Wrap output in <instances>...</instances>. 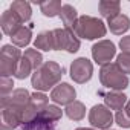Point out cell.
<instances>
[{
	"mask_svg": "<svg viewBox=\"0 0 130 130\" xmlns=\"http://www.w3.org/2000/svg\"><path fill=\"white\" fill-rule=\"evenodd\" d=\"M116 54V47L110 40H101L98 43H95L92 46V57L98 64H107L110 63V60L115 57Z\"/></svg>",
	"mask_w": 130,
	"mask_h": 130,
	"instance_id": "obj_11",
	"label": "cell"
},
{
	"mask_svg": "<svg viewBox=\"0 0 130 130\" xmlns=\"http://www.w3.org/2000/svg\"><path fill=\"white\" fill-rule=\"evenodd\" d=\"M61 8H63V5H61V2H58V0H49V2L40 3V9H41L43 15H46V17L60 15Z\"/></svg>",
	"mask_w": 130,
	"mask_h": 130,
	"instance_id": "obj_23",
	"label": "cell"
},
{
	"mask_svg": "<svg viewBox=\"0 0 130 130\" xmlns=\"http://www.w3.org/2000/svg\"><path fill=\"white\" fill-rule=\"evenodd\" d=\"M35 49L41 51H54V31H43L37 35L35 41Z\"/></svg>",
	"mask_w": 130,
	"mask_h": 130,
	"instance_id": "obj_20",
	"label": "cell"
},
{
	"mask_svg": "<svg viewBox=\"0 0 130 130\" xmlns=\"http://www.w3.org/2000/svg\"><path fill=\"white\" fill-rule=\"evenodd\" d=\"M31 37H32V25L29 26H22L12 37V44L17 47H25L31 43Z\"/></svg>",
	"mask_w": 130,
	"mask_h": 130,
	"instance_id": "obj_18",
	"label": "cell"
},
{
	"mask_svg": "<svg viewBox=\"0 0 130 130\" xmlns=\"http://www.w3.org/2000/svg\"><path fill=\"white\" fill-rule=\"evenodd\" d=\"M0 25H2L3 32L6 35H9V37H12L22 26H25L23 22L20 20V17L14 11H11V9H6L2 14V17H0Z\"/></svg>",
	"mask_w": 130,
	"mask_h": 130,
	"instance_id": "obj_14",
	"label": "cell"
},
{
	"mask_svg": "<svg viewBox=\"0 0 130 130\" xmlns=\"http://www.w3.org/2000/svg\"><path fill=\"white\" fill-rule=\"evenodd\" d=\"M31 93L26 89H15L8 96L2 98L0 110H2V130H14L22 125L23 112L28 106Z\"/></svg>",
	"mask_w": 130,
	"mask_h": 130,
	"instance_id": "obj_1",
	"label": "cell"
},
{
	"mask_svg": "<svg viewBox=\"0 0 130 130\" xmlns=\"http://www.w3.org/2000/svg\"><path fill=\"white\" fill-rule=\"evenodd\" d=\"M116 66L127 75L130 74V54H119L116 57Z\"/></svg>",
	"mask_w": 130,
	"mask_h": 130,
	"instance_id": "obj_24",
	"label": "cell"
},
{
	"mask_svg": "<svg viewBox=\"0 0 130 130\" xmlns=\"http://www.w3.org/2000/svg\"><path fill=\"white\" fill-rule=\"evenodd\" d=\"M98 95H101L104 98V103L106 106L110 109V110H122L127 104V96L121 92H116V90H109V92H104L103 89L98 90Z\"/></svg>",
	"mask_w": 130,
	"mask_h": 130,
	"instance_id": "obj_15",
	"label": "cell"
},
{
	"mask_svg": "<svg viewBox=\"0 0 130 130\" xmlns=\"http://www.w3.org/2000/svg\"><path fill=\"white\" fill-rule=\"evenodd\" d=\"M109 29L115 35H122L124 32L130 29V19L125 14H119L115 19L109 20Z\"/></svg>",
	"mask_w": 130,
	"mask_h": 130,
	"instance_id": "obj_17",
	"label": "cell"
},
{
	"mask_svg": "<svg viewBox=\"0 0 130 130\" xmlns=\"http://www.w3.org/2000/svg\"><path fill=\"white\" fill-rule=\"evenodd\" d=\"M77 130H95V128H86V127H81V128H77Z\"/></svg>",
	"mask_w": 130,
	"mask_h": 130,
	"instance_id": "obj_29",
	"label": "cell"
},
{
	"mask_svg": "<svg viewBox=\"0 0 130 130\" xmlns=\"http://www.w3.org/2000/svg\"><path fill=\"white\" fill-rule=\"evenodd\" d=\"M49 98L43 93V92H35L31 95L29 98V103L28 106L25 107V112H23V119H22V125L20 127H25L28 124H31L49 104Z\"/></svg>",
	"mask_w": 130,
	"mask_h": 130,
	"instance_id": "obj_8",
	"label": "cell"
},
{
	"mask_svg": "<svg viewBox=\"0 0 130 130\" xmlns=\"http://www.w3.org/2000/svg\"><path fill=\"white\" fill-rule=\"evenodd\" d=\"M22 60V52L17 46L5 44L0 51V74L2 78H9V75H15L19 63Z\"/></svg>",
	"mask_w": 130,
	"mask_h": 130,
	"instance_id": "obj_5",
	"label": "cell"
},
{
	"mask_svg": "<svg viewBox=\"0 0 130 130\" xmlns=\"http://www.w3.org/2000/svg\"><path fill=\"white\" fill-rule=\"evenodd\" d=\"M75 96H77L75 89L68 83H60L51 92V100L61 106H69L71 103L75 101Z\"/></svg>",
	"mask_w": 130,
	"mask_h": 130,
	"instance_id": "obj_12",
	"label": "cell"
},
{
	"mask_svg": "<svg viewBox=\"0 0 130 130\" xmlns=\"http://www.w3.org/2000/svg\"><path fill=\"white\" fill-rule=\"evenodd\" d=\"M61 115H63V112H61V109H58L57 106H47L31 124H28V125H25V127H22V130H28L29 127H32V125H35V124H47V125H54L60 118H61Z\"/></svg>",
	"mask_w": 130,
	"mask_h": 130,
	"instance_id": "obj_13",
	"label": "cell"
},
{
	"mask_svg": "<svg viewBox=\"0 0 130 130\" xmlns=\"http://www.w3.org/2000/svg\"><path fill=\"white\" fill-rule=\"evenodd\" d=\"M66 115H68L69 119L81 121L86 116V107L81 101H74L69 106H66Z\"/></svg>",
	"mask_w": 130,
	"mask_h": 130,
	"instance_id": "obj_22",
	"label": "cell"
},
{
	"mask_svg": "<svg viewBox=\"0 0 130 130\" xmlns=\"http://www.w3.org/2000/svg\"><path fill=\"white\" fill-rule=\"evenodd\" d=\"M119 47H121L122 54H130V35L121 38V41H119Z\"/></svg>",
	"mask_w": 130,
	"mask_h": 130,
	"instance_id": "obj_27",
	"label": "cell"
},
{
	"mask_svg": "<svg viewBox=\"0 0 130 130\" xmlns=\"http://www.w3.org/2000/svg\"><path fill=\"white\" fill-rule=\"evenodd\" d=\"M115 121H116V124L121 125V127H125V128L130 127V118L127 116V113L124 112V109L119 110V112H116V115H115Z\"/></svg>",
	"mask_w": 130,
	"mask_h": 130,
	"instance_id": "obj_26",
	"label": "cell"
},
{
	"mask_svg": "<svg viewBox=\"0 0 130 130\" xmlns=\"http://www.w3.org/2000/svg\"><path fill=\"white\" fill-rule=\"evenodd\" d=\"M100 81L104 89L109 90H124L128 86V77L116 66V63H107L100 71Z\"/></svg>",
	"mask_w": 130,
	"mask_h": 130,
	"instance_id": "obj_4",
	"label": "cell"
},
{
	"mask_svg": "<svg viewBox=\"0 0 130 130\" xmlns=\"http://www.w3.org/2000/svg\"><path fill=\"white\" fill-rule=\"evenodd\" d=\"M63 68L55 61H44L41 66L32 74V86L37 92L49 90L54 86H58L63 77Z\"/></svg>",
	"mask_w": 130,
	"mask_h": 130,
	"instance_id": "obj_2",
	"label": "cell"
},
{
	"mask_svg": "<svg viewBox=\"0 0 130 130\" xmlns=\"http://www.w3.org/2000/svg\"><path fill=\"white\" fill-rule=\"evenodd\" d=\"M43 64V57L37 49H26L25 54L22 55V60L19 63V68L15 72V78L25 80L31 74H34L40 66Z\"/></svg>",
	"mask_w": 130,
	"mask_h": 130,
	"instance_id": "obj_6",
	"label": "cell"
},
{
	"mask_svg": "<svg viewBox=\"0 0 130 130\" xmlns=\"http://www.w3.org/2000/svg\"><path fill=\"white\" fill-rule=\"evenodd\" d=\"M98 11L101 14V17L112 20L116 15H119L121 12V3L115 2V0H101L100 5H98Z\"/></svg>",
	"mask_w": 130,
	"mask_h": 130,
	"instance_id": "obj_16",
	"label": "cell"
},
{
	"mask_svg": "<svg viewBox=\"0 0 130 130\" xmlns=\"http://www.w3.org/2000/svg\"><path fill=\"white\" fill-rule=\"evenodd\" d=\"M80 49V40L74 29L61 28L54 29V51H66L69 54H74Z\"/></svg>",
	"mask_w": 130,
	"mask_h": 130,
	"instance_id": "obj_7",
	"label": "cell"
},
{
	"mask_svg": "<svg viewBox=\"0 0 130 130\" xmlns=\"http://www.w3.org/2000/svg\"><path fill=\"white\" fill-rule=\"evenodd\" d=\"M60 19L64 25V28H69L72 29L78 20V14H77V9L72 6V5H63L61 8V12H60Z\"/></svg>",
	"mask_w": 130,
	"mask_h": 130,
	"instance_id": "obj_19",
	"label": "cell"
},
{
	"mask_svg": "<svg viewBox=\"0 0 130 130\" xmlns=\"http://www.w3.org/2000/svg\"><path fill=\"white\" fill-rule=\"evenodd\" d=\"M9 9L14 11V12L20 17V20H22L23 23H26V22L31 20L32 11H31V5H29L28 2H22V0H19V2H12V5H11Z\"/></svg>",
	"mask_w": 130,
	"mask_h": 130,
	"instance_id": "obj_21",
	"label": "cell"
},
{
	"mask_svg": "<svg viewBox=\"0 0 130 130\" xmlns=\"http://www.w3.org/2000/svg\"><path fill=\"white\" fill-rule=\"evenodd\" d=\"M89 122L98 130H109L113 124V115L110 109L104 104H96L89 112Z\"/></svg>",
	"mask_w": 130,
	"mask_h": 130,
	"instance_id": "obj_9",
	"label": "cell"
},
{
	"mask_svg": "<svg viewBox=\"0 0 130 130\" xmlns=\"http://www.w3.org/2000/svg\"><path fill=\"white\" fill-rule=\"evenodd\" d=\"M72 29L77 34V37H81V38H86V40L101 38L107 32V28H106L104 22L101 19H96V17H92V15L78 17V20H77V23Z\"/></svg>",
	"mask_w": 130,
	"mask_h": 130,
	"instance_id": "obj_3",
	"label": "cell"
},
{
	"mask_svg": "<svg viewBox=\"0 0 130 130\" xmlns=\"http://www.w3.org/2000/svg\"><path fill=\"white\" fill-rule=\"evenodd\" d=\"M92 74H93V66L87 58L81 57V58H77L75 61H72V64H71V78L75 83H78V84L87 83L92 78Z\"/></svg>",
	"mask_w": 130,
	"mask_h": 130,
	"instance_id": "obj_10",
	"label": "cell"
},
{
	"mask_svg": "<svg viewBox=\"0 0 130 130\" xmlns=\"http://www.w3.org/2000/svg\"><path fill=\"white\" fill-rule=\"evenodd\" d=\"M124 112H125L127 116L130 118V101H127V104H125V107H124Z\"/></svg>",
	"mask_w": 130,
	"mask_h": 130,
	"instance_id": "obj_28",
	"label": "cell"
},
{
	"mask_svg": "<svg viewBox=\"0 0 130 130\" xmlns=\"http://www.w3.org/2000/svg\"><path fill=\"white\" fill-rule=\"evenodd\" d=\"M12 80L11 78H2L0 80V93H2V98L3 96H8V93H12Z\"/></svg>",
	"mask_w": 130,
	"mask_h": 130,
	"instance_id": "obj_25",
	"label": "cell"
}]
</instances>
